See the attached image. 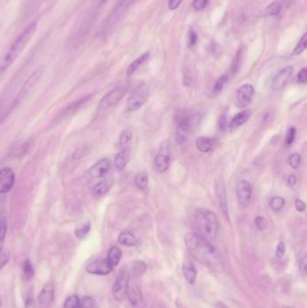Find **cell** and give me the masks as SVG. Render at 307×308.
I'll list each match as a JSON object with an SVG mask.
<instances>
[{"instance_id": "cell-44", "label": "cell", "mask_w": 307, "mask_h": 308, "mask_svg": "<svg viewBox=\"0 0 307 308\" xmlns=\"http://www.w3.org/2000/svg\"><path fill=\"white\" fill-rule=\"evenodd\" d=\"M207 4H208V0H194L192 6L197 11H201L206 8Z\"/></svg>"}, {"instance_id": "cell-21", "label": "cell", "mask_w": 307, "mask_h": 308, "mask_svg": "<svg viewBox=\"0 0 307 308\" xmlns=\"http://www.w3.org/2000/svg\"><path fill=\"white\" fill-rule=\"evenodd\" d=\"M130 158V149L125 148L118 153L114 159V167L119 171L125 169V166L128 163Z\"/></svg>"}, {"instance_id": "cell-40", "label": "cell", "mask_w": 307, "mask_h": 308, "mask_svg": "<svg viewBox=\"0 0 307 308\" xmlns=\"http://www.w3.org/2000/svg\"><path fill=\"white\" fill-rule=\"evenodd\" d=\"M228 75L226 74H224L223 76L220 77L217 81L216 82V85H215V88H214V90L216 93H218V92H220L223 88H224V86H225V84L228 82Z\"/></svg>"}, {"instance_id": "cell-52", "label": "cell", "mask_w": 307, "mask_h": 308, "mask_svg": "<svg viewBox=\"0 0 307 308\" xmlns=\"http://www.w3.org/2000/svg\"><path fill=\"white\" fill-rule=\"evenodd\" d=\"M106 2H107V0H99V2H98V6L99 7H101L104 4H106Z\"/></svg>"}, {"instance_id": "cell-29", "label": "cell", "mask_w": 307, "mask_h": 308, "mask_svg": "<svg viewBox=\"0 0 307 308\" xmlns=\"http://www.w3.org/2000/svg\"><path fill=\"white\" fill-rule=\"evenodd\" d=\"M134 182H135L137 187L140 191L146 189L149 183V177L147 173H145V172L138 173L136 177H135V179H134Z\"/></svg>"}, {"instance_id": "cell-55", "label": "cell", "mask_w": 307, "mask_h": 308, "mask_svg": "<svg viewBox=\"0 0 307 308\" xmlns=\"http://www.w3.org/2000/svg\"><path fill=\"white\" fill-rule=\"evenodd\" d=\"M156 308H158V307H156Z\"/></svg>"}, {"instance_id": "cell-17", "label": "cell", "mask_w": 307, "mask_h": 308, "mask_svg": "<svg viewBox=\"0 0 307 308\" xmlns=\"http://www.w3.org/2000/svg\"><path fill=\"white\" fill-rule=\"evenodd\" d=\"M42 74V68H38L36 70H34V73L31 74L30 76L28 77V79L26 80V82L23 83L22 89L20 91L19 94L16 98V101L19 102L20 99L23 98V96L27 95V93L30 90L31 88H33L34 86V84L36 83L38 81L39 79L41 78Z\"/></svg>"}, {"instance_id": "cell-28", "label": "cell", "mask_w": 307, "mask_h": 308, "mask_svg": "<svg viewBox=\"0 0 307 308\" xmlns=\"http://www.w3.org/2000/svg\"><path fill=\"white\" fill-rule=\"evenodd\" d=\"M149 56H150V53H145V54H143L138 59H136L135 61H133L129 67H128V68H127V76L133 75V73L136 72L140 65L144 64V62L148 60Z\"/></svg>"}, {"instance_id": "cell-41", "label": "cell", "mask_w": 307, "mask_h": 308, "mask_svg": "<svg viewBox=\"0 0 307 308\" xmlns=\"http://www.w3.org/2000/svg\"><path fill=\"white\" fill-rule=\"evenodd\" d=\"M300 162H301V156H300L299 153H294L288 158V164L293 169H297L299 166Z\"/></svg>"}, {"instance_id": "cell-33", "label": "cell", "mask_w": 307, "mask_h": 308, "mask_svg": "<svg viewBox=\"0 0 307 308\" xmlns=\"http://www.w3.org/2000/svg\"><path fill=\"white\" fill-rule=\"evenodd\" d=\"M269 205L274 212H278L284 207L285 199L281 197H274L269 202Z\"/></svg>"}, {"instance_id": "cell-11", "label": "cell", "mask_w": 307, "mask_h": 308, "mask_svg": "<svg viewBox=\"0 0 307 308\" xmlns=\"http://www.w3.org/2000/svg\"><path fill=\"white\" fill-rule=\"evenodd\" d=\"M236 192L241 205L245 206L250 204L251 195H252V186L249 181H247L245 179L240 180L237 184Z\"/></svg>"}, {"instance_id": "cell-42", "label": "cell", "mask_w": 307, "mask_h": 308, "mask_svg": "<svg viewBox=\"0 0 307 308\" xmlns=\"http://www.w3.org/2000/svg\"><path fill=\"white\" fill-rule=\"evenodd\" d=\"M255 225L258 227L259 231H265L266 229L268 228V220L266 219L265 217H257L255 219Z\"/></svg>"}, {"instance_id": "cell-47", "label": "cell", "mask_w": 307, "mask_h": 308, "mask_svg": "<svg viewBox=\"0 0 307 308\" xmlns=\"http://www.w3.org/2000/svg\"><path fill=\"white\" fill-rule=\"evenodd\" d=\"M285 251H286V245L283 242H280L277 245V250H276V255H277V258L281 259L284 256Z\"/></svg>"}, {"instance_id": "cell-48", "label": "cell", "mask_w": 307, "mask_h": 308, "mask_svg": "<svg viewBox=\"0 0 307 308\" xmlns=\"http://www.w3.org/2000/svg\"><path fill=\"white\" fill-rule=\"evenodd\" d=\"M295 205H296V209L300 212V213H303L305 211V208H306V206H305V204H304V202L302 201L301 199H296V202H295Z\"/></svg>"}, {"instance_id": "cell-45", "label": "cell", "mask_w": 307, "mask_h": 308, "mask_svg": "<svg viewBox=\"0 0 307 308\" xmlns=\"http://www.w3.org/2000/svg\"><path fill=\"white\" fill-rule=\"evenodd\" d=\"M197 34L195 30L191 29L190 31V34H188V46L190 48H192L194 46L197 44Z\"/></svg>"}, {"instance_id": "cell-5", "label": "cell", "mask_w": 307, "mask_h": 308, "mask_svg": "<svg viewBox=\"0 0 307 308\" xmlns=\"http://www.w3.org/2000/svg\"><path fill=\"white\" fill-rule=\"evenodd\" d=\"M150 89L146 84L137 87L129 97L127 101V109L129 111H136L144 106L148 100Z\"/></svg>"}, {"instance_id": "cell-49", "label": "cell", "mask_w": 307, "mask_h": 308, "mask_svg": "<svg viewBox=\"0 0 307 308\" xmlns=\"http://www.w3.org/2000/svg\"><path fill=\"white\" fill-rule=\"evenodd\" d=\"M181 2H182V0H169L168 7L171 10H175L180 6Z\"/></svg>"}, {"instance_id": "cell-30", "label": "cell", "mask_w": 307, "mask_h": 308, "mask_svg": "<svg viewBox=\"0 0 307 308\" xmlns=\"http://www.w3.org/2000/svg\"><path fill=\"white\" fill-rule=\"evenodd\" d=\"M8 232V220L4 213H0V244L4 243Z\"/></svg>"}, {"instance_id": "cell-14", "label": "cell", "mask_w": 307, "mask_h": 308, "mask_svg": "<svg viewBox=\"0 0 307 308\" xmlns=\"http://www.w3.org/2000/svg\"><path fill=\"white\" fill-rule=\"evenodd\" d=\"M111 168V161L107 158H104L94 164L88 171L89 176L93 179H99L106 175Z\"/></svg>"}, {"instance_id": "cell-36", "label": "cell", "mask_w": 307, "mask_h": 308, "mask_svg": "<svg viewBox=\"0 0 307 308\" xmlns=\"http://www.w3.org/2000/svg\"><path fill=\"white\" fill-rule=\"evenodd\" d=\"M307 46V38L306 34H303L302 38L300 39L299 42L296 44V48L294 50V54L295 55H299L304 52V50L306 49Z\"/></svg>"}, {"instance_id": "cell-4", "label": "cell", "mask_w": 307, "mask_h": 308, "mask_svg": "<svg viewBox=\"0 0 307 308\" xmlns=\"http://www.w3.org/2000/svg\"><path fill=\"white\" fill-rule=\"evenodd\" d=\"M130 280H131V278H130L128 267L125 266L122 268L118 273L117 277L115 278V281H114L113 289H112V293H113L115 300L123 301L125 299Z\"/></svg>"}, {"instance_id": "cell-25", "label": "cell", "mask_w": 307, "mask_h": 308, "mask_svg": "<svg viewBox=\"0 0 307 308\" xmlns=\"http://www.w3.org/2000/svg\"><path fill=\"white\" fill-rule=\"evenodd\" d=\"M196 146L199 152H205V153L210 152L214 147L212 139H210L208 137L197 138V141H196Z\"/></svg>"}, {"instance_id": "cell-27", "label": "cell", "mask_w": 307, "mask_h": 308, "mask_svg": "<svg viewBox=\"0 0 307 308\" xmlns=\"http://www.w3.org/2000/svg\"><path fill=\"white\" fill-rule=\"evenodd\" d=\"M31 147V140L29 141H23V143H20L18 145H15L14 148L12 149L11 154L14 157L16 158H19V157L23 156L26 155L29 149Z\"/></svg>"}, {"instance_id": "cell-53", "label": "cell", "mask_w": 307, "mask_h": 308, "mask_svg": "<svg viewBox=\"0 0 307 308\" xmlns=\"http://www.w3.org/2000/svg\"><path fill=\"white\" fill-rule=\"evenodd\" d=\"M221 119H222V120H223V121H224H224H225V115H224V117H222V118H221ZM220 126H221V127H222V128H223V127H224V126H224V123H222V124H221Z\"/></svg>"}, {"instance_id": "cell-31", "label": "cell", "mask_w": 307, "mask_h": 308, "mask_svg": "<svg viewBox=\"0 0 307 308\" xmlns=\"http://www.w3.org/2000/svg\"><path fill=\"white\" fill-rule=\"evenodd\" d=\"M281 9H282V4H281L280 1H277V0L274 1L266 8V15H270V16L278 15L280 13Z\"/></svg>"}, {"instance_id": "cell-32", "label": "cell", "mask_w": 307, "mask_h": 308, "mask_svg": "<svg viewBox=\"0 0 307 308\" xmlns=\"http://www.w3.org/2000/svg\"><path fill=\"white\" fill-rule=\"evenodd\" d=\"M91 229V225L89 222H86L83 223L81 225H79L76 229H75V235L77 236V238L79 239H82L85 236L87 235V233L89 232Z\"/></svg>"}, {"instance_id": "cell-38", "label": "cell", "mask_w": 307, "mask_h": 308, "mask_svg": "<svg viewBox=\"0 0 307 308\" xmlns=\"http://www.w3.org/2000/svg\"><path fill=\"white\" fill-rule=\"evenodd\" d=\"M133 138V133L130 131V130H124L122 132L120 138H119V145L121 146H125V145L129 144L131 140Z\"/></svg>"}, {"instance_id": "cell-2", "label": "cell", "mask_w": 307, "mask_h": 308, "mask_svg": "<svg viewBox=\"0 0 307 308\" xmlns=\"http://www.w3.org/2000/svg\"><path fill=\"white\" fill-rule=\"evenodd\" d=\"M37 22L33 21L23 29V32L15 38V41L12 42L7 54H5L3 61L0 63V73L6 72L15 62V60L19 57L20 54L23 53V50L27 48L28 43L34 37V34L37 30Z\"/></svg>"}, {"instance_id": "cell-35", "label": "cell", "mask_w": 307, "mask_h": 308, "mask_svg": "<svg viewBox=\"0 0 307 308\" xmlns=\"http://www.w3.org/2000/svg\"><path fill=\"white\" fill-rule=\"evenodd\" d=\"M34 267L32 265L30 260L27 259L23 263V278L29 280L34 277Z\"/></svg>"}, {"instance_id": "cell-10", "label": "cell", "mask_w": 307, "mask_h": 308, "mask_svg": "<svg viewBox=\"0 0 307 308\" xmlns=\"http://www.w3.org/2000/svg\"><path fill=\"white\" fill-rule=\"evenodd\" d=\"M254 97V88L250 84H244L242 87H240L237 96H236V103L237 106L243 108L249 106L252 99Z\"/></svg>"}, {"instance_id": "cell-3", "label": "cell", "mask_w": 307, "mask_h": 308, "mask_svg": "<svg viewBox=\"0 0 307 308\" xmlns=\"http://www.w3.org/2000/svg\"><path fill=\"white\" fill-rule=\"evenodd\" d=\"M197 228L202 236L207 240H215L218 233L219 223L216 214L208 209H197L195 214Z\"/></svg>"}, {"instance_id": "cell-37", "label": "cell", "mask_w": 307, "mask_h": 308, "mask_svg": "<svg viewBox=\"0 0 307 308\" xmlns=\"http://www.w3.org/2000/svg\"><path fill=\"white\" fill-rule=\"evenodd\" d=\"M10 260V252L5 248L0 250V270L3 269Z\"/></svg>"}, {"instance_id": "cell-24", "label": "cell", "mask_w": 307, "mask_h": 308, "mask_svg": "<svg viewBox=\"0 0 307 308\" xmlns=\"http://www.w3.org/2000/svg\"><path fill=\"white\" fill-rule=\"evenodd\" d=\"M111 186H112V182L109 180H104V181L98 183L93 187V191H92L94 197L101 198L103 196L107 194L110 191Z\"/></svg>"}, {"instance_id": "cell-54", "label": "cell", "mask_w": 307, "mask_h": 308, "mask_svg": "<svg viewBox=\"0 0 307 308\" xmlns=\"http://www.w3.org/2000/svg\"><path fill=\"white\" fill-rule=\"evenodd\" d=\"M0 250H1V244H0Z\"/></svg>"}, {"instance_id": "cell-9", "label": "cell", "mask_w": 307, "mask_h": 308, "mask_svg": "<svg viewBox=\"0 0 307 308\" xmlns=\"http://www.w3.org/2000/svg\"><path fill=\"white\" fill-rule=\"evenodd\" d=\"M15 182V172L11 168H4L0 170V195L10 192Z\"/></svg>"}, {"instance_id": "cell-1", "label": "cell", "mask_w": 307, "mask_h": 308, "mask_svg": "<svg viewBox=\"0 0 307 308\" xmlns=\"http://www.w3.org/2000/svg\"><path fill=\"white\" fill-rule=\"evenodd\" d=\"M185 244L194 258L205 266L216 269L220 266V257L209 240L197 232H190L185 236Z\"/></svg>"}, {"instance_id": "cell-43", "label": "cell", "mask_w": 307, "mask_h": 308, "mask_svg": "<svg viewBox=\"0 0 307 308\" xmlns=\"http://www.w3.org/2000/svg\"><path fill=\"white\" fill-rule=\"evenodd\" d=\"M296 133V131L295 127H290L288 129L287 136H286V145H288V146H290L294 143V141H295Z\"/></svg>"}, {"instance_id": "cell-51", "label": "cell", "mask_w": 307, "mask_h": 308, "mask_svg": "<svg viewBox=\"0 0 307 308\" xmlns=\"http://www.w3.org/2000/svg\"><path fill=\"white\" fill-rule=\"evenodd\" d=\"M288 185L290 186H293L296 183V177L295 175H290L288 177Z\"/></svg>"}, {"instance_id": "cell-50", "label": "cell", "mask_w": 307, "mask_h": 308, "mask_svg": "<svg viewBox=\"0 0 307 308\" xmlns=\"http://www.w3.org/2000/svg\"><path fill=\"white\" fill-rule=\"evenodd\" d=\"M306 256H303V258L300 259L299 262V270L300 271H301V272H302L303 274L306 273Z\"/></svg>"}, {"instance_id": "cell-6", "label": "cell", "mask_w": 307, "mask_h": 308, "mask_svg": "<svg viewBox=\"0 0 307 308\" xmlns=\"http://www.w3.org/2000/svg\"><path fill=\"white\" fill-rule=\"evenodd\" d=\"M125 92H126V88L125 87H117V88H114L113 90H111L110 92H108L100 100L99 107H98V111L102 112V111L106 110V109L115 106L124 98Z\"/></svg>"}, {"instance_id": "cell-18", "label": "cell", "mask_w": 307, "mask_h": 308, "mask_svg": "<svg viewBox=\"0 0 307 308\" xmlns=\"http://www.w3.org/2000/svg\"><path fill=\"white\" fill-rule=\"evenodd\" d=\"M156 170L159 171V173H163L165 171H168V169L170 168V163H171V159L169 155V152L166 149H161L159 151V153L155 157Z\"/></svg>"}, {"instance_id": "cell-22", "label": "cell", "mask_w": 307, "mask_h": 308, "mask_svg": "<svg viewBox=\"0 0 307 308\" xmlns=\"http://www.w3.org/2000/svg\"><path fill=\"white\" fill-rule=\"evenodd\" d=\"M183 274L190 284H194L197 279V271L194 264L190 262H186L183 264Z\"/></svg>"}, {"instance_id": "cell-8", "label": "cell", "mask_w": 307, "mask_h": 308, "mask_svg": "<svg viewBox=\"0 0 307 308\" xmlns=\"http://www.w3.org/2000/svg\"><path fill=\"white\" fill-rule=\"evenodd\" d=\"M191 120L188 115L180 114L178 116V126H177V133H176V141L178 145H182L185 143L188 136Z\"/></svg>"}, {"instance_id": "cell-26", "label": "cell", "mask_w": 307, "mask_h": 308, "mask_svg": "<svg viewBox=\"0 0 307 308\" xmlns=\"http://www.w3.org/2000/svg\"><path fill=\"white\" fill-rule=\"evenodd\" d=\"M251 112L250 110H244L240 112L239 114H236L234 117L232 118L230 126L231 127H238V126H243V124L249 120Z\"/></svg>"}, {"instance_id": "cell-15", "label": "cell", "mask_w": 307, "mask_h": 308, "mask_svg": "<svg viewBox=\"0 0 307 308\" xmlns=\"http://www.w3.org/2000/svg\"><path fill=\"white\" fill-rule=\"evenodd\" d=\"M54 297V289L51 283H46L39 294L38 302L40 308H48Z\"/></svg>"}, {"instance_id": "cell-46", "label": "cell", "mask_w": 307, "mask_h": 308, "mask_svg": "<svg viewBox=\"0 0 307 308\" xmlns=\"http://www.w3.org/2000/svg\"><path fill=\"white\" fill-rule=\"evenodd\" d=\"M297 80L299 83L305 84L307 81V68H303L297 75Z\"/></svg>"}, {"instance_id": "cell-34", "label": "cell", "mask_w": 307, "mask_h": 308, "mask_svg": "<svg viewBox=\"0 0 307 308\" xmlns=\"http://www.w3.org/2000/svg\"><path fill=\"white\" fill-rule=\"evenodd\" d=\"M80 297L76 295H72L67 297L65 300L64 308H80Z\"/></svg>"}, {"instance_id": "cell-23", "label": "cell", "mask_w": 307, "mask_h": 308, "mask_svg": "<svg viewBox=\"0 0 307 308\" xmlns=\"http://www.w3.org/2000/svg\"><path fill=\"white\" fill-rule=\"evenodd\" d=\"M129 269L130 278H137L140 277L141 275L145 273V271L147 270V266L145 263L140 260H137L132 264V266L128 267Z\"/></svg>"}, {"instance_id": "cell-39", "label": "cell", "mask_w": 307, "mask_h": 308, "mask_svg": "<svg viewBox=\"0 0 307 308\" xmlns=\"http://www.w3.org/2000/svg\"><path fill=\"white\" fill-rule=\"evenodd\" d=\"M97 303L95 298L92 297H85L80 301V308H96Z\"/></svg>"}, {"instance_id": "cell-20", "label": "cell", "mask_w": 307, "mask_h": 308, "mask_svg": "<svg viewBox=\"0 0 307 308\" xmlns=\"http://www.w3.org/2000/svg\"><path fill=\"white\" fill-rule=\"evenodd\" d=\"M118 243L127 247H134L138 244V240L133 232L125 231L118 236Z\"/></svg>"}, {"instance_id": "cell-16", "label": "cell", "mask_w": 307, "mask_h": 308, "mask_svg": "<svg viewBox=\"0 0 307 308\" xmlns=\"http://www.w3.org/2000/svg\"><path fill=\"white\" fill-rule=\"evenodd\" d=\"M126 297H128L130 303L133 304V306H135V307L143 306L144 297H143L141 291H140L139 287L136 284L131 283V280H130L128 289H127Z\"/></svg>"}, {"instance_id": "cell-7", "label": "cell", "mask_w": 307, "mask_h": 308, "mask_svg": "<svg viewBox=\"0 0 307 308\" xmlns=\"http://www.w3.org/2000/svg\"><path fill=\"white\" fill-rule=\"evenodd\" d=\"M216 193L218 203L220 205L221 210L224 214L225 218L229 220V209H228L227 195H226V187L225 181L222 176H218L216 179Z\"/></svg>"}, {"instance_id": "cell-12", "label": "cell", "mask_w": 307, "mask_h": 308, "mask_svg": "<svg viewBox=\"0 0 307 308\" xmlns=\"http://www.w3.org/2000/svg\"><path fill=\"white\" fill-rule=\"evenodd\" d=\"M112 268L107 263L106 259H96L91 263H89L86 268L88 273L94 274V275H107L112 271Z\"/></svg>"}, {"instance_id": "cell-19", "label": "cell", "mask_w": 307, "mask_h": 308, "mask_svg": "<svg viewBox=\"0 0 307 308\" xmlns=\"http://www.w3.org/2000/svg\"><path fill=\"white\" fill-rule=\"evenodd\" d=\"M122 259V251L120 248L117 246H113L110 248V250L108 251L107 253V258L106 260L108 264L110 265L112 269H114V267L117 266L120 260Z\"/></svg>"}, {"instance_id": "cell-13", "label": "cell", "mask_w": 307, "mask_h": 308, "mask_svg": "<svg viewBox=\"0 0 307 308\" xmlns=\"http://www.w3.org/2000/svg\"><path fill=\"white\" fill-rule=\"evenodd\" d=\"M293 72H294V68L292 66H288L279 70L272 80V88L275 90H278V89L284 88L285 85L288 83V80L292 75Z\"/></svg>"}]
</instances>
